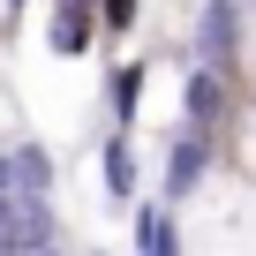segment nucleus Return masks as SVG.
<instances>
[{"mask_svg":"<svg viewBox=\"0 0 256 256\" xmlns=\"http://www.w3.org/2000/svg\"><path fill=\"white\" fill-rule=\"evenodd\" d=\"M60 8H90V0H60Z\"/></svg>","mask_w":256,"mask_h":256,"instance_id":"nucleus-10","label":"nucleus"},{"mask_svg":"<svg viewBox=\"0 0 256 256\" xmlns=\"http://www.w3.org/2000/svg\"><path fill=\"white\" fill-rule=\"evenodd\" d=\"M98 256H106V248H98Z\"/></svg>","mask_w":256,"mask_h":256,"instance_id":"nucleus-12","label":"nucleus"},{"mask_svg":"<svg viewBox=\"0 0 256 256\" xmlns=\"http://www.w3.org/2000/svg\"><path fill=\"white\" fill-rule=\"evenodd\" d=\"M136 256H174V218L166 211H136Z\"/></svg>","mask_w":256,"mask_h":256,"instance_id":"nucleus-7","label":"nucleus"},{"mask_svg":"<svg viewBox=\"0 0 256 256\" xmlns=\"http://www.w3.org/2000/svg\"><path fill=\"white\" fill-rule=\"evenodd\" d=\"M204 166H211V136H181L174 158H166V196H188L204 181Z\"/></svg>","mask_w":256,"mask_h":256,"instance_id":"nucleus-2","label":"nucleus"},{"mask_svg":"<svg viewBox=\"0 0 256 256\" xmlns=\"http://www.w3.org/2000/svg\"><path fill=\"white\" fill-rule=\"evenodd\" d=\"M181 106H188V128H204V120L218 113V68H188V90H181Z\"/></svg>","mask_w":256,"mask_h":256,"instance_id":"nucleus-5","label":"nucleus"},{"mask_svg":"<svg viewBox=\"0 0 256 256\" xmlns=\"http://www.w3.org/2000/svg\"><path fill=\"white\" fill-rule=\"evenodd\" d=\"M234 30H241V0H204V16H196V68H218L234 53Z\"/></svg>","mask_w":256,"mask_h":256,"instance_id":"nucleus-1","label":"nucleus"},{"mask_svg":"<svg viewBox=\"0 0 256 256\" xmlns=\"http://www.w3.org/2000/svg\"><path fill=\"white\" fill-rule=\"evenodd\" d=\"M90 30H98L90 8H60L53 16V53H90Z\"/></svg>","mask_w":256,"mask_h":256,"instance_id":"nucleus-4","label":"nucleus"},{"mask_svg":"<svg viewBox=\"0 0 256 256\" xmlns=\"http://www.w3.org/2000/svg\"><path fill=\"white\" fill-rule=\"evenodd\" d=\"M30 256H60V248H30Z\"/></svg>","mask_w":256,"mask_h":256,"instance_id":"nucleus-11","label":"nucleus"},{"mask_svg":"<svg viewBox=\"0 0 256 256\" xmlns=\"http://www.w3.org/2000/svg\"><path fill=\"white\" fill-rule=\"evenodd\" d=\"M106 98H113V120L128 128V120H136V98H144V68H136V60H128V68H113Z\"/></svg>","mask_w":256,"mask_h":256,"instance_id":"nucleus-6","label":"nucleus"},{"mask_svg":"<svg viewBox=\"0 0 256 256\" xmlns=\"http://www.w3.org/2000/svg\"><path fill=\"white\" fill-rule=\"evenodd\" d=\"M136 23V0H106V30H128Z\"/></svg>","mask_w":256,"mask_h":256,"instance_id":"nucleus-8","label":"nucleus"},{"mask_svg":"<svg viewBox=\"0 0 256 256\" xmlns=\"http://www.w3.org/2000/svg\"><path fill=\"white\" fill-rule=\"evenodd\" d=\"M23 8H30V0H8V23H16V16H23Z\"/></svg>","mask_w":256,"mask_h":256,"instance_id":"nucleus-9","label":"nucleus"},{"mask_svg":"<svg viewBox=\"0 0 256 256\" xmlns=\"http://www.w3.org/2000/svg\"><path fill=\"white\" fill-rule=\"evenodd\" d=\"M98 166H106V204H128V196H136V158H128V136H106V144H98Z\"/></svg>","mask_w":256,"mask_h":256,"instance_id":"nucleus-3","label":"nucleus"}]
</instances>
